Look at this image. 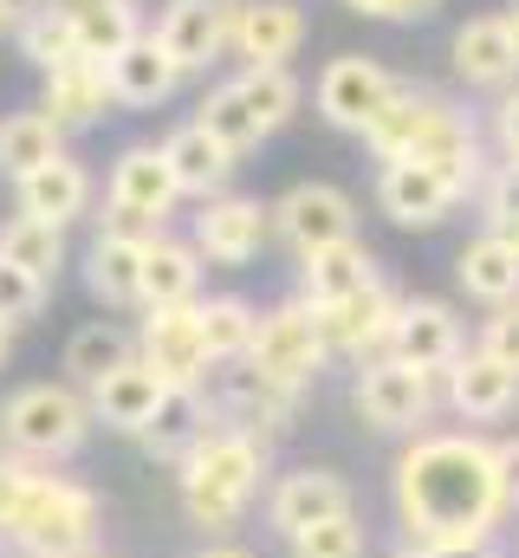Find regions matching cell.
Returning a JSON list of instances; mask_svg holds the SVG:
<instances>
[{"mask_svg": "<svg viewBox=\"0 0 519 558\" xmlns=\"http://www.w3.org/2000/svg\"><path fill=\"white\" fill-rule=\"evenodd\" d=\"M389 507L402 526V546L415 553H494L507 513L494 441L474 428H422L402 441L389 468Z\"/></svg>", "mask_w": 519, "mask_h": 558, "instance_id": "6da1fadb", "label": "cell"}, {"mask_svg": "<svg viewBox=\"0 0 519 558\" xmlns=\"http://www.w3.org/2000/svg\"><path fill=\"white\" fill-rule=\"evenodd\" d=\"M364 143H371L377 162H422V169L448 175L461 195H474L481 175H487V162H481V124L455 98H442L429 85H402L396 78V92L377 111V124L364 131Z\"/></svg>", "mask_w": 519, "mask_h": 558, "instance_id": "7a4b0ae2", "label": "cell"}, {"mask_svg": "<svg viewBox=\"0 0 519 558\" xmlns=\"http://www.w3.org/2000/svg\"><path fill=\"white\" fill-rule=\"evenodd\" d=\"M273 487V441H260L248 428L215 422L182 461H176V500L189 513V526H202L208 539H228Z\"/></svg>", "mask_w": 519, "mask_h": 558, "instance_id": "3957f363", "label": "cell"}, {"mask_svg": "<svg viewBox=\"0 0 519 558\" xmlns=\"http://www.w3.org/2000/svg\"><path fill=\"white\" fill-rule=\"evenodd\" d=\"M98 520H105V507H98V494L85 481L33 468L0 539L20 558H85V553H98Z\"/></svg>", "mask_w": 519, "mask_h": 558, "instance_id": "277c9868", "label": "cell"}, {"mask_svg": "<svg viewBox=\"0 0 519 558\" xmlns=\"http://www.w3.org/2000/svg\"><path fill=\"white\" fill-rule=\"evenodd\" d=\"M92 403L85 390H72L65 377H39V384H20L0 397V454L13 461H33V468H59L72 461L85 441H92Z\"/></svg>", "mask_w": 519, "mask_h": 558, "instance_id": "5b68a950", "label": "cell"}, {"mask_svg": "<svg viewBox=\"0 0 519 558\" xmlns=\"http://www.w3.org/2000/svg\"><path fill=\"white\" fill-rule=\"evenodd\" d=\"M325 364H331L325 325H318V312H312L299 292L260 312L248 371H260V377H266V384H279V390H312V384L325 377Z\"/></svg>", "mask_w": 519, "mask_h": 558, "instance_id": "8992f818", "label": "cell"}, {"mask_svg": "<svg viewBox=\"0 0 519 558\" xmlns=\"http://www.w3.org/2000/svg\"><path fill=\"white\" fill-rule=\"evenodd\" d=\"M351 410H358L364 428H377V435H422L429 416L442 410V377L409 371L396 357H371L351 377Z\"/></svg>", "mask_w": 519, "mask_h": 558, "instance_id": "52a82bcc", "label": "cell"}, {"mask_svg": "<svg viewBox=\"0 0 519 558\" xmlns=\"http://www.w3.org/2000/svg\"><path fill=\"white\" fill-rule=\"evenodd\" d=\"M176 202H182V189H176V169H169L162 143H124L111 175H105V228L162 234Z\"/></svg>", "mask_w": 519, "mask_h": 558, "instance_id": "ba28073f", "label": "cell"}, {"mask_svg": "<svg viewBox=\"0 0 519 558\" xmlns=\"http://www.w3.org/2000/svg\"><path fill=\"white\" fill-rule=\"evenodd\" d=\"M202 305V299H195ZM195 305H156V312H143V325H136V357L169 384V390H208V377H215V357H208V344H202V312Z\"/></svg>", "mask_w": 519, "mask_h": 558, "instance_id": "9c48e42d", "label": "cell"}, {"mask_svg": "<svg viewBox=\"0 0 519 558\" xmlns=\"http://www.w3.org/2000/svg\"><path fill=\"white\" fill-rule=\"evenodd\" d=\"M273 234H279L299 260H312V254H325V247H338V241H358V202H351L338 182H292V189L273 202Z\"/></svg>", "mask_w": 519, "mask_h": 558, "instance_id": "30bf717a", "label": "cell"}, {"mask_svg": "<svg viewBox=\"0 0 519 558\" xmlns=\"http://www.w3.org/2000/svg\"><path fill=\"white\" fill-rule=\"evenodd\" d=\"M266 241H273V202H260V195H215V202H202V215L189 228V247L208 267H248L266 254Z\"/></svg>", "mask_w": 519, "mask_h": 558, "instance_id": "8fae6325", "label": "cell"}, {"mask_svg": "<svg viewBox=\"0 0 519 558\" xmlns=\"http://www.w3.org/2000/svg\"><path fill=\"white\" fill-rule=\"evenodd\" d=\"M208 410H215V422H228V428H248L260 441H273V435H286L299 422L305 390H279V384H266L248 364H228V371L208 377Z\"/></svg>", "mask_w": 519, "mask_h": 558, "instance_id": "7c38bea8", "label": "cell"}, {"mask_svg": "<svg viewBox=\"0 0 519 558\" xmlns=\"http://www.w3.org/2000/svg\"><path fill=\"white\" fill-rule=\"evenodd\" d=\"M266 526L279 533V539H292V533H305V526H325V520H338V513H358V494H351V481L338 474V468H286V474H273V487H266Z\"/></svg>", "mask_w": 519, "mask_h": 558, "instance_id": "4fadbf2b", "label": "cell"}, {"mask_svg": "<svg viewBox=\"0 0 519 558\" xmlns=\"http://www.w3.org/2000/svg\"><path fill=\"white\" fill-rule=\"evenodd\" d=\"M234 13H241V0H169L149 33L189 78V72H208L234 46Z\"/></svg>", "mask_w": 519, "mask_h": 558, "instance_id": "5bb4252c", "label": "cell"}, {"mask_svg": "<svg viewBox=\"0 0 519 558\" xmlns=\"http://www.w3.org/2000/svg\"><path fill=\"white\" fill-rule=\"evenodd\" d=\"M389 92H396V78H389L377 59H364V52H338V59L318 72V118H325L331 131L364 137V131L377 124V111L389 105Z\"/></svg>", "mask_w": 519, "mask_h": 558, "instance_id": "9a60e30c", "label": "cell"}, {"mask_svg": "<svg viewBox=\"0 0 519 558\" xmlns=\"http://www.w3.org/2000/svg\"><path fill=\"white\" fill-rule=\"evenodd\" d=\"M461 351H468V331H461L448 299H402L396 305V331H389V357L396 364L442 377Z\"/></svg>", "mask_w": 519, "mask_h": 558, "instance_id": "2e32d148", "label": "cell"}, {"mask_svg": "<svg viewBox=\"0 0 519 558\" xmlns=\"http://www.w3.org/2000/svg\"><path fill=\"white\" fill-rule=\"evenodd\" d=\"M396 305H402V299H396V292H389L384 279H377V286H364V292L338 299L331 312H318V325H325V344H331V357H351V364L389 357Z\"/></svg>", "mask_w": 519, "mask_h": 558, "instance_id": "e0dca14e", "label": "cell"}, {"mask_svg": "<svg viewBox=\"0 0 519 558\" xmlns=\"http://www.w3.org/2000/svg\"><path fill=\"white\" fill-rule=\"evenodd\" d=\"M461 202L468 195L448 175L422 169V162H384L377 169V208H384L396 228H442Z\"/></svg>", "mask_w": 519, "mask_h": 558, "instance_id": "ac0fdd59", "label": "cell"}, {"mask_svg": "<svg viewBox=\"0 0 519 558\" xmlns=\"http://www.w3.org/2000/svg\"><path fill=\"white\" fill-rule=\"evenodd\" d=\"M448 52H455V78L474 92H514L519 85V39L507 13H474Z\"/></svg>", "mask_w": 519, "mask_h": 558, "instance_id": "d6986e66", "label": "cell"}, {"mask_svg": "<svg viewBox=\"0 0 519 558\" xmlns=\"http://www.w3.org/2000/svg\"><path fill=\"white\" fill-rule=\"evenodd\" d=\"M442 403L461 422H507L519 410V377L500 371L487 351H461L442 371Z\"/></svg>", "mask_w": 519, "mask_h": 558, "instance_id": "ffe728a7", "label": "cell"}, {"mask_svg": "<svg viewBox=\"0 0 519 558\" xmlns=\"http://www.w3.org/2000/svg\"><path fill=\"white\" fill-rule=\"evenodd\" d=\"M92 208V169L65 149L52 162H39L33 175L13 182V215H33V221H52V228H72L79 215Z\"/></svg>", "mask_w": 519, "mask_h": 558, "instance_id": "44dd1931", "label": "cell"}, {"mask_svg": "<svg viewBox=\"0 0 519 558\" xmlns=\"http://www.w3.org/2000/svg\"><path fill=\"white\" fill-rule=\"evenodd\" d=\"M162 397H169V384L143 364V357H130L124 371H111L105 384H92L85 390V403H92V422L98 428H111V435H143L149 422H156V410H162Z\"/></svg>", "mask_w": 519, "mask_h": 558, "instance_id": "7402d4cb", "label": "cell"}, {"mask_svg": "<svg viewBox=\"0 0 519 558\" xmlns=\"http://www.w3.org/2000/svg\"><path fill=\"white\" fill-rule=\"evenodd\" d=\"M111 72L105 65H92V59H65V65H52L46 72V85H39V111L59 124V131H92V124H105L111 118Z\"/></svg>", "mask_w": 519, "mask_h": 558, "instance_id": "603a6c76", "label": "cell"}, {"mask_svg": "<svg viewBox=\"0 0 519 558\" xmlns=\"http://www.w3.org/2000/svg\"><path fill=\"white\" fill-rule=\"evenodd\" d=\"M143 247H149V234H136V228H98V241L85 247V292L98 305H111V312L143 305L136 299V286H143Z\"/></svg>", "mask_w": 519, "mask_h": 558, "instance_id": "cb8c5ba5", "label": "cell"}, {"mask_svg": "<svg viewBox=\"0 0 519 558\" xmlns=\"http://www.w3.org/2000/svg\"><path fill=\"white\" fill-rule=\"evenodd\" d=\"M299 46H305V7L299 0H241V13H234L241 65H286Z\"/></svg>", "mask_w": 519, "mask_h": 558, "instance_id": "d4e9b609", "label": "cell"}, {"mask_svg": "<svg viewBox=\"0 0 519 558\" xmlns=\"http://www.w3.org/2000/svg\"><path fill=\"white\" fill-rule=\"evenodd\" d=\"M377 254L364 247V241H338V247H325V254H312V260H299V299L312 305V312H331L338 299H351V292H364V286H377Z\"/></svg>", "mask_w": 519, "mask_h": 558, "instance_id": "484cf974", "label": "cell"}, {"mask_svg": "<svg viewBox=\"0 0 519 558\" xmlns=\"http://www.w3.org/2000/svg\"><path fill=\"white\" fill-rule=\"evenodd\" d=\"M162 156H169V169H176V189L182 195H195V202H215V195H228V175H234V149H221V143L208 137L195 118L189 124H176L169 137H162Z\"/></svg>", "mask_w": 519, "mask_h": 558, "instance_id": "4316f807", "label": "cell"}, {"mask_svg": "<svg viewBox=\"0 0 519 558\" xmlns=\"http://www.w3.org/2000/svg\"><path fill=\"white\" fill-rule=\"evenodd\" d=\"M105 72H111V98L130 105V111H149V105H162V98L182 85V65L162 52V39H156V33H136V39H130Z\"/></svg>", "mask_w": 519, "mask_h": 558, "instance_id": "83f0119b", "label": "cell"}, {"mask_svg": "<svg viewBox=\"0 0 519 558\" xmlns=\"http://www.w3.org/2000/svg\"><path fill=\"white\" fill-rule=\"evenodd\" d=\"M136 312H156V305H195L202 299V254L176 234H149L143 247V286H136Z\"/></svg>", "mask_w": 519, "mask_h": 558, "instance_id": "f1b7e54d", "label": "cell"}, {"mask_svg": "<svg viewBox=\"0 0 519 558\" xmlns=\"http://www.w3.org/2000/svg\"><path fill=\"white\" fill-rule=\"evenodd\" d=\"M455 279H461L468 299H481V305L500 312V305H514L519 299V247L481 228V234L455 254Z\"/></svg>", "mask_w": 519, "mask_h": 558, "instance_id": "f546056e", "label": "cell"}, {"mask_svg": "<svg viewBox=\"0 0 519 558\" xmlns=\"http://www.w3.org/2000/svg\"><path fill=\"white\" fill-rule=\"evenodd\" d=\"M130 357H136V331L111 325V318H92V325H79V331L65 338L59 371H65L72 390H92V384H105L111 371H124Z\"/></svg>", "mask_w": 519, "mask_h": 558, "instance_id": "4dcf8cb0", "label": "cell"}, {"mask_svg": "<svg viewBox=\"0 0 519 558\" xmlns=\"http://www.w3.org/2000/svg\"><path fill=\"white\" fill-rule=\"evenodd\" d=\"M208 428H215L208 390H169V397H162V410H156V422H149L136 441H143V454H149V461H169V468H176V461L208 435Z\"/></svg>", "mask_w": 519, "mask_h": 558, "instance_id": "1f68e13d", "label": "cell"}, {"mask_svg": "<svg viewBox=\"0 0 519 558\" xmlns=\"http://www.w3.org/2000/svg\"><path fill=\"white\" fill-rule=\"evenodd\" d=\"M195 312H202V344H208L215 371L248 364L254 331H260V305H254V299H241V292H215V299H202Z\"/></svg>", "mask_w": 519, "mask_h": 558, "instance_id": "d6a6232c", "label": "cell"}, {"mask_svg": "<svg viewBox=\"0 0 519 558\" xmlns=\"http://www.w3.org/2000/svg\"><path fill=\"white\" fill-rule=\"evenodd\" d=\"M52 156H65V131L33 105V111H7L0 118V175L7 182H20V175H33L39 162H52Z\"/></svg>", "mask_w": 519, "mask_h": 558, "instance_id": "836d02e7", "label": "cell"}, {"mask_svg": "<svg viewBox=\"0 0 519 558\" xmlns=\"http://www.w3.org/2000/svg\"><path fill=\"white\" fill-rule=\"evenodd\" d=\"M0 260L52 286L59 267H65V228L33 221V215H7V221H0Z\"/></svg>", "mask_w": 519, "mask_h": 558, "instance_id": "e575fe53", "label": "cell"}, {"mask_svg": "<svg viewBox=\"0 0 519 558\" xmlns=\"http://www.w3.org/2000/svg\"><path fill=\"white\" fill-rule=\"evenodd\" d=\"M136 33H149V26H143V13H136V0H98V7L72 13L79 59H92V65H111Z\"/></svg>", "mask_w": 519, "mask_h": 558, "instance_id": "d590c367", "label": "cell"}, {"mask_svg": "<svg viewBox=\"0 0 519 558\" xmlns=\"http://www.w3.org/2000/svg\"><path fill=\"white\" fill-rule=\"evenodd\" d=\"M195 124H202L208 137L221 143V149H234V156H248V149H260V143H266V131H260V118L248 111V98L234 92V78H228V85H215V92L202 98Z\"/></svg>", "mask_w": 519, "mask_h": 558, "instance_id": "8d00e7d4", "label": "cell"}, {"mask_svg": "<svg viewBox=\"0 0 519 558\" xmlns=\"http://www.w3.org/2000/svg\"><path fill=\"white\" fill-rule=\"evenodd\" d=\"M234 92L248 98V111L260 118V131H266V137H273V131L299 111V78H292L286 65H241Z\"/></svg>", "mask_w": 519, "mask_h": 558, "instance_id": "74e56055", "label": "cell"}, {"mask_svg": "<svg viewBox=\"0 0 519 558\" xmlns=\"http://www.w3.org/2000/svg\"><path fill=\"white\" fill-rule=\"evenodd\" d=\"M13 39H20V59H33L39 72L79 59V39H72V13H65V7H39L33 20H20Z\"/></svg>", "mask_w": 519, "mask_h": 558, "instance_id": "f35d334b", "label": "cell"}, {"mask_svg": "<svg viewBox=\"0 0 519 558\" xmlns=\"http://www.w3.org/2000/svg\"><path fill=\"white\" fill-rule=\"evenodd\" d=\"M364 553H371V533H364L358 513H338V520L305 526V533L286 539V558H364Z\"/></svg>", "mask_w": 519, "mask_h": 558, "instance_id": "ab89813d", "label": "cell"}, {"mask_svg": "<svg viewBox=\"0 0 519 558\" xmlns=\"http://www.w3.org/2000/svg\"><path fill=\"white\" fill-rule=\"evenodd\" d=\"M474 195H481V221H487V234H500V241H514L519 247V162L487 169Z\"/></svg>", "mask_w": 519, "mask_h": 558, "instance_id": "60d3db41", "label": "cell"}, {"mask_svg": "<svg viewBox=\"0 0 519 558\" xmlns=\"http://www.w3.org/2000/svg\"><path fill=\"white\" fill-rule=\"evenodd\" d=\"M46 299H52L46 279H33V274H20V267L0 260V325H33L46 312Z\"/></svg>", "mask_w": 519, "mask_h": 558, "instance_id": "b9f144b4", "label": "cell"}, {"mask_svg": "<svg viewBox=\"0 0 519 558\" xmlns=\"http://www.w3.org/2000/svg\"><path fill=\"white\" fill-rule=\"evenodd\" d=\"M474 351H487L500 371H514L519 377V299L514 305H500L487 325H481V338H474Z\"/></svg>", "mask_w": 519, "mask_h": 558, "instance_id": "7bdbcfd3", "label": "cell"}, {"mask_svg": "<svg viewBox=\"0 0 519 558\" xmlns=\"http://www.w3.org/2000/svg\"><path fill=\"white\" fill-rule=\"evenodd\" d=\"M494 149H500V162H519V85L500 92V105H494Z\"/></svg>", "mask_w": 519, "mask_h": 558, "instance_id": "ee69618b", "label": "cell"}, {"mask_svg": "<svg viewBox=\"0 0 519 558\" xmlns=\"http://www.w3.org/2000/svg\"><path fill=\"white\" fill-rule=\"evenodd\" d=\"M26 474H33V461L0 454V533H7V520H13V507H20V494H26Z\"/></svg>", "mask_w": 519, "mask_h": 558, "instance_id": "f6af8a7d", "label": "cell"}, {"mask_svg": "<svg viewBox=\"0 0 519 558\" xmlns=\"http://www.w3.org/2000/svg\"><path fill=\"white\" fill-rule=\"evenodd\" d=\"M494 461H500V494H507V513H519V435L494 441Z\"/></svg>", "mask_w": 519, "mask_h": 558, "instance_id": "bcb514c9", "label": "cell"}, {"mask_svg": "<svg viewBox=\"0 0 519 558\" xmlns=\"http://www.w3.org/2000/svg\"><path fill=\"white\" fill-rule=\"evenodd\" d=\"M345 7L364 20H402V0H345Z\"/></svg>", "mask_w": 519, "mask_h": 558, "instance_id": "7dc6e473", "label": "cell"}, {"mask_svg": "<svg viewBox=\"0 0 519 558\" xmlns=\"http://www.w3.org/2000/svg\"><path fill=\"white\" fill-rule=\"evenodd\" d=\"M195 558H254V553H248V546H234V539H208Z\"/></svg>", "mask_w": 519, "mask_h": 558, "instance_id": "c3c4849f", "label": "cell"}, {"mask_svg": "<svg viewBox=\"0 0 519 558\" xmlns=\"http://www.w3.org/2000/svg\"><path fill=\"white\" fill-rule=\"evenodd\" d=\"M435 7H442V0H402V20H429Z\"/></svg>", "mask_w": 519, "mask_h": 558, "instance_id": "681fc988", "label": "cell"}, {"mask_svg": "<svg viewBox=\"0 0 519 558\" xmlns=\"http://www.w3.org/2000/svg\"><path fill=\"white\" fill-rule=\"evenodd\" d=\"M7 33H20V13H13V0H0V39Z\"/></svg>", "mask_w": 519, "mask_h": 558, "instance_id": "f907efd6", "label": "cell"}, {"mask_svg": "<svg viewBox=\"0 0 519 558\" xmlns=\"http://www.w3.org/2000/svg\"><path fill=\"white\" fill-rule=\"evenodd\" d=\"M46 7H65V13H85V7H98V0H46Z\"/></svg>", "mask_w": 519, "mask_h": 558, "instance_id": "816d5d0a", "label": "cell"}, {"mask_svg": "<svg viewBox=\"0 0 519 558\" xmlns=\"http://www.w3.org/2000/svg\"><path fill=\"white\" fill-rule=\"evenodd\" d=\"M13 357V325H0V364Z\"/></svg>", "mask_w": 519, "mask_h": 558, "instance_id": "f5cc1de1", "label": "cell"}, {"mask_svg": "<svg viewBox=\"0 0 519 558\" xmlns=\"http://www.w3.org/2000/svg\"><path fill=\"white\" fill-rule=\"evenodd\" d=\"M507 26H514V39H519V0H514V7H507Z\"/></svg>", "mask_w": 519, "mask_h": 558, "instance_id": "db71d44e", "label": "cell"}, {"mask_svg": "<svg viewBox=\"0 0 519 558\" xmlns=\"http://www.w3.org/2000/svg\"><path fill=\"white\" fill-rule=\"evenodd\" d=\"M396 558H435V553H415V546H402V553H396Z\"/></svg>", "mask_w": 519, "mask_h": 558, "instance_id": "11a10c76", "label": "cell"}, {"mask_svg": "<svg viewBox=\"0 0 519 558\" xmlns=\"http://www.w3.org/2000/svg\"><path fill=\"white\" fill-rule=\"evenodd\" d=\"M85 558H111V553H85Z\"/></svg>", "mask_w": 519, "mask_h": 558, "instance_id": "9f6ffc18", "label": "cell"}]
</instances>
